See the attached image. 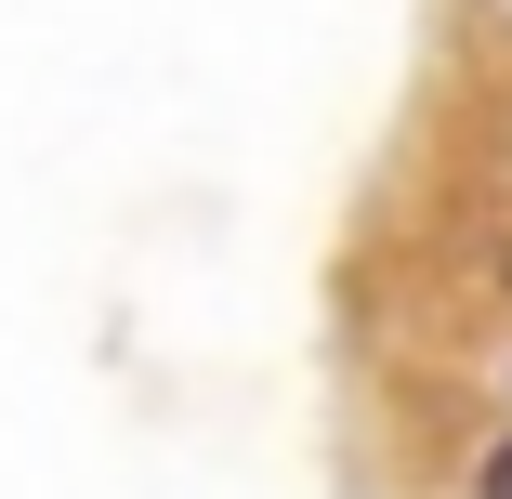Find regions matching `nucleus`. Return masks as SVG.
Listing matches in <instances>:
<instances>
[{
  "label": "nucleus",
  "instance_id": "nucleus-1",
  "mask_svg": "<svg viewBox=\"0 0 512 499\" xmlns=\"http://www.w3.org/2000/svg\"><path fill=\"white\" fill-rule=\"evenodd\" d=\"M473 499H512V434H499V447L473 460Z\"/></svg>",
  "mask_w": 512,
  "mask_h": 499
}]
</instances>
